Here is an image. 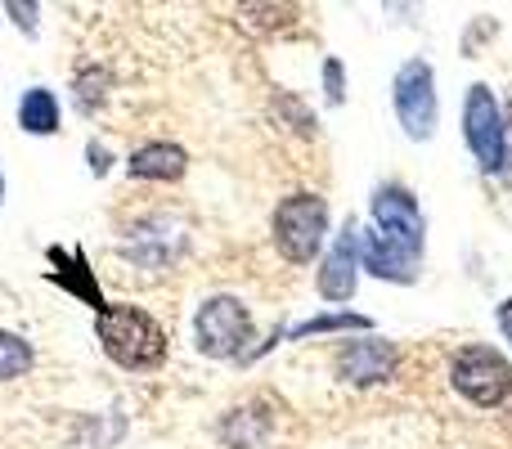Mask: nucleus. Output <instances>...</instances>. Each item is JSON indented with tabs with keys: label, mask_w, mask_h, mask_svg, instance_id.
I'll list each match as a JSON object with an SVG mask.
<instances>
[{
	"label": "nucleus",
	"mask_w": 512,
	"mask_h": 449,
	"mask_svg": "<svg viewBox=\"0 0 512 449\" xmlns=\"http://www.w3.org/2000/svg\"><path fill=\"white\" fill-rule=\"evenodd\" d=\"M95 342L126 373H153L167 364V328L131 301H108L95 310Z\"/></svg>",
	"instance_id": "f257e3e1"
},
{
	"label": "nucleus",
	"mask_w": 512,
	"mask_h": 449,
	"mask_svg": "<svg viewBox=\"0 0 512 449\" xmlns=\"http://www.w3.org/2000/svg\"><path fill=\"white\" fill-rule=\"evenodd\" d=\"M274 247L288 265H306L324 252L328 238V203L319 194H288L274 207Z\"/></svg>",
	"instance_id": "f03ea898"
},
{
	"label": "nucleus",
	"mask_w": 512,
	"mask_h": 449,
	"mask_svg": "<svg viewBox=\"0 0 512 449\" xmlns=\"http://www.w3.org/2000/svg\"><path fill=\"white\" fill-rule=\"evenodd\" d=\"M252 342V315L239 297H207L194 315V346L207 360H234Z\"/></svg>",
	"instance_id": "7ed1b4c3"
},
{
	"label": "nucleus",
	"mask_w": 512,
	"mask_h": 449,
	"mask_svg": "<svg viewBox=\"0 0 512 449\" xmlns=\"http://www.w3.org/2000/svg\"><path fill=\"white\" fill-rule=\"evenodd\" d=\"M450 382L459 396H468L472 405L495 409L512 396V364L495 346H463L450 364Z\"/></svg>",
	"instance_id": "20e7f679"
},
{
	"label": "nucleus",
	"mask_w": 512,
	"mask_h": 449,
	"mask_svg": "<svg viewBox=\"0 0 512 449\" xmlns=\"http://www.w3.org/2000/svg\"><path fill=\"white\" fill-rule=\"evenodd\" d=\"M391 99H396V117L405 126L409 140H432L436 135V77H432V63L423 59H409L405 68L396 72L391 81Z\"/></svg>",
	"instance_id": "39448f33"
},
{
	"label": "nucleus",
	"mask_w": 512,
	"mask_h": 449,
	"mask_svg": "<svg viewBox=\"0 0 512 449\" xmlns=\"http://www.w3.org/2000/svg\"><path fill=\"white\" fill-rule=\"evenodd\" d=\"M463 135H468V149L477 153L481 171H499L508 162L504 108H499V99H495V90L490 86H472L468 90V104H463Z\"/></svg>",
	"instance_id": "423d86ee"
},
{
	"label": "nucleus",
	"mask_w": 512,
	"mask_h": 449,
	"mask_svg": "<svg viewBox=\"0 0 512 449\" xmlns=\"http://www.w3.org/2000/svg\"><path fill=\"white\" fill-rule=\"evenodd\" d=\"M373 229H378L387 243L423 256V212H418V203H414L409 189L382 185L378 194H373Z\"/></svg>",
	"instance_id": "0eeeda50"
},
{
	"label": "nucleus",
	"mask_w": 512,
	"mask_h": 449,
	"mask_svg": "<svg viewBox=\"0 0 512 449\" xmlns=\"http://www.w3.org/2000/svg\"><path fill=\"white\" fill-rule=\"evenodd\" d=\"M391 373H396V346L382 337H360L337 351V378L351 387H373V382H387Z\"/></svg>",
	"instance_id": "6e6552de"
},
{
	"label": "nucleus",
	"mask_w": 512,
	"mask_h": 449,
	"mask_svg": "<svg viewBox=\"0 0 512 449\" xmlns=\"http://www.w3.org/2000/svg\"><path fill=\"white\" fill-rule=\"evenodd\" d=\"M355 265H360V229L355 221L342 225V234H337V243L328 247L324 265H319V297L324 301H351L355 297Z\"/></svg>",
	"instance_id": "1a4fd4ad"
},
{
	"label": "nucleus",
	"mask_w": 512,
	"mask_h": 449,
	"mask_svg": "<svg viewBox=\"0 0 512 449\" xmlns=\"http://www.w3.org/2000/svg\"><path fill=\"white\" fill-rule=\"evenodd\" d=\"M45 279H54L63 292H72L77 301H86L90 310H104L108 301H104V292H99V283H95V274H90V261H86V252L81 247H63V243H54L50 252H45Z\"/></svg>",
	"instance_id": "9d476101"
},
{
	"label": "nucleus",
	"mask_w": 512,
	"mask_h": 449,
	"mask_svg": "<svg viewBox=\"0 0 512 449\" xmlns=\"http://www.w3.org/2000/svg\"><path fill=\"white\" fill-rule=\"evenodd\" d=\"M189 171V153L171 140H153L140 144V149L126 158V176L131 180H153V185H171Z\"/></svg>",
	"instance_id": "9b49d317"
},
{
	"label": "nucleus",
	"mask_w": 512,
	"mask_h": 449,
	"mask_svg": "<svg viewBox=\"0 0 512 449\" xmlns=\"http://www.w3.org/2000/svg\"><path fill=\"white\" fill-rule=\"evenodd\" d=\"M360 261H364V270L378 274V279H391V283H414L418 261H423V256L405 252V247L387 243V238H382L378 229H369V234H360Z\"/></svg>",
	"instance_id": "f8f14e48"
},
{
	"label": "nucleus",
	"mask_w": 512,
	"mask_h": 449,
	"mask_svg": "<svg viewBox=\"0 0 512 449\" xmlns=\"http://www.w3.org/2000/svg\"><path fill=\"white\" fill-rule=\"evenodd\" d=\"M301 18L297 0H239V27L252 36H279Z\"/></svg>",
	"instance_id": "ddd939ff"
},
{
	"label": "nucleus",
	"mask_w": 512,
	"mask_h": 449,
	"mask_svg": "<svg viewBox=\"0 0 512 449\" xmlns=\"http://www.w3.org/2000/svg\"><path fill=\"white\" fill-rule=\"evenodd\" d=\"M63 126V108L54 99V90L45 86H27L18 99V131L23 135H59Z\"/></svg>",
	"instance_id": "4468645a"
},
{
	"label": "nucleus",
	"mask_w": 512,
	"mask_h": 449,
	"mask_svg": "<svg viewBox=\"0 0 512 449\" xmlns=\"http://www.w3.org/2000/svg\"><path fill=\"white\" fill-rule=\"evenodd\" d=\"M32 364H36L32 342H27V337H18V333H9V328H0V382L27 378V373H32Z\"/></svg>",
	"instance_id": "2eb2a0df"
},
{
	"label": "nucleus",
	"mask_w": 512,
	"mask_h": 449,
	"mask_svg": "<svg viewBox=\"0 0 512 449\" xmlns=\"http://www.w3.org/2000/svg\"><path fill=\"white\" fill-rule=\"evenodd\" d=\"M319 333H369V319L364 315H351V310H333V315H315L306 324L292 328V342H306V337H319Z\"/></svg>",
	"instance_id": "dca6fc26"
},
{
	"label": "nucleus",
	"mask_w": 512,
	"mask_h": 449,
	"mask_svg": "<svg viewBox=\"0 0 512 449\" xmlns=\"http://www.w3.org/2000/svg\"><path fill=\"white\" fill-rule=\"evenodd\" d=\"M0 9L14 18L23 36H36V32H41V0H0Z\"/></svg>",
	"instance_id": "f3484780"
},
{
	"label": "nucleus",
	"mask_w": 512,
	"mask_h": 449,
	"mask_svg": "<svg viewBox=\"0 0 512 449\" xmlns=\"http://www.w3.org/2000/svg\"><path fill=\"white\" fill-rule=\"evenodd\" d=\"M324 95H328V104H342L346 99V77H342V63L337 59L324 63Z\"/></svg>",
	"instance_id": "a211bd4d"
},
{
	"label": "nucleus",
	"mask_w": 512,
	"mask_h": 449,
	"mask_svg": "<svg viewBox=\"0 0 512 449\" xmlns=\"http://www.w3.org/2000/svg\"><path fill=\"white\" fill-rule=\"evenodd\" d=\"M86 158H90V171H95V176H108V167H113V158H108V149L99 140L86 144Z\"/></svg>",
	"instance_id": "6ab92c4d"
},
{
	"label": "nucleus",
	"mask_w": 512,
	"mask_h": 449,
	"mask_svg": "<svg viewBox=\"0 0 512 449\" xmlns=\"http://www.w3.org/2000/svg\"><path fill=\"white\" fill-rule=\"evenodd\" d=\"M499 333H504L508 342H512V297L504 301V306H499Z\"/></svg>",
	"instance_id": "aec40b11"
},
{
	"label": "nucleus",
	"mask_w": 512,
	"mask_h": 449,
	"mask_svg": "<svg viewBox=\"0 0 512 449\" xmlns=\"http://www.w3.org/2000/svg\"><path fill=\"white\" fill-rule=\"evenodd\" d=\"M0 203H5V167H0Z\"/></svg>",
	"instance_id": "412c9836"
}]
</instances>
